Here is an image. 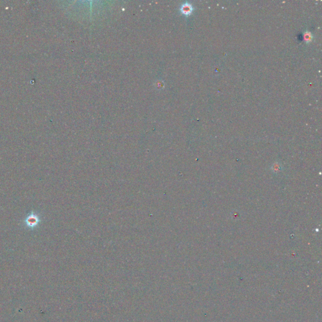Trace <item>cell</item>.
Returning a JSON list of instances; mask_svg holds the SVG:
<instances>
[{
  "mask_svg": "<svg viewBox=\"0 0 322 322\" xmlns=\"http://www.w3.org/2000/svg\"><path fill=\"white\" fill-rule=\"evenodd\" d=\"M313 35L312 33L309 31H306L303 34V38L306 42L308 43L310 42L313 40Z\"/></svg>",
  "mask_w": 322,
  "mask_h": 322,
  "instance_id": "cell-3",
  "label": "cell"
},
{
  "mask_svg": "<svg viewBox=\"0 0 322 322\" xmlns=\"http://www.w3.org/2000/svg\"><path fill=\"white\" fill-rule=\"evenodd\" d=\"M25 225L29 228H33L36 227L40 222V218L36 214L32 213L27 216L25 220Z\"/></svg>",
  "mask_w": 322,
  "mask_h": 322,
  "instance_id": "cell-1",
  "label": "cell"
},
{
  "mask_svg": "<svg viewBox=\"0 0 322 322\" xmlns=\"http://www.w3.org/2000/svg\"><path fill=\"white\" fill-rule=\"evenodd\" d=\"M193 6L189 3H185L182 5L181 8V12L184 15H190L192 13V11H193Z\"/></svg>",
  "mask_w": 322,
  "mask_h": 322,
  "instance_id": "cell-2",
  "label": "cell"
}]
</instances>
